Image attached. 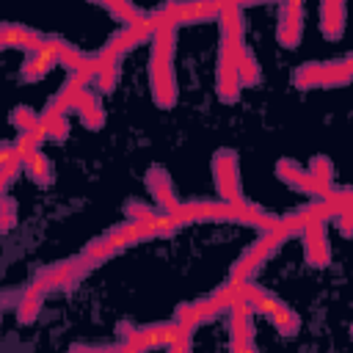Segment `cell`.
<instances>
[{"instance_id":"4","label":"cell","mask_w":353,"mask_h":353,"mask_svg":"<svg viewBox=\"0 0 353 353\" xmlns=\"http://www.w3.org/2000/svg\"><path fill=\"white\" fill-rule=\"evenodd\" d=\"M276 176H279L284 185H290L292 190L306 193V196H312V199H323V196H328V193L334 190V185L317 179L309 168H303V165H298L295 160H287V157H281V160L276 163Z\"/></svg>"},{"instance_id":"14","label":"cell","mask_w":353,"mask_h":353,"mask_svg":"<svg viewBox=\"0 0 353 353\" xmlns=\"http://www.w3.org/2000/svg\"><path fill=\"white\" fill-rule=\"evenodd\" d=\"M320 30L325 39L345 33V0H320Z\"/></svg>"},{"instance_id":"11","label":"cell","mask_w":353,"mask_h":353,"mask_svg":"<svg viewBox=\"0 0 353 353\" xmlns=\"http://www.w3.org/2000/svg\"><path fill=\"white\" fill-rule=\"evenodd\" d=\"M146 188L154 196V204H157L160 212H168L171 215L179 207L176 193H174V185H171V176H168V171L163 165H152L146 171Z\"/></svg>"},{"instance_id":"16","label":"cell","mask_w":353,"mask_h":353,"mask_svg":"<svg viewBox=\"0 0 353 353\" xmlns=\"http://www.w3.org/2000/svg\"><path fill=\"white\" fill-rule=\"evenodd\" d=\"M77 116H80L83 127H88V130H99L105 124V108L99 102L97 88H85V94H83V99L77 105Z\"/></svg>"},{"instance_id":"9","label":"cell","mask_w":353,"mask_h":353,"mask_svg":"<svg viewBox=\"0 0 353 353\" xmlns=\"http://www.w3.org/2000/svg\"><path fill=\"white\" fill-rule=\"evenodd\" d=\"M256 312L248 303H234L229 309V347L232 350H256L254 342V317Z\"/></svg>"},{"instance_id":"1","label":"cell","mask_w":353,"mask_h":353,"mask_svg":"<svg viewBox=\"0 0 353 353\" xmlns=\"http://www.w3.org/2000/svg\"><path fill=\"white\" fill-rule=\"evenodd\" d=\"M174 47H176V28H157L152 36L149 85L160 108L176 105V94H179L176 74H174Z\"/></svg>"},{"instance_id":"15","label":"cell","mask_w":353,"mask_h":353,"mask_svg":"<svg viewBox=\"0 0 353 353\" xmlns=\"http://www.w3.org/2000/svg\"><path fill=\"white\" fill-rule=\"evenodd\" d=\"M44 295H47V290L41 287V284H36V281H30L28 284V290L22 292V298H19V303H17V317H19V323H33L36 317H39V312H41V306H44Z\"/></svg>"},{"instance_id":"19","label":"cell","mask_w":353,"mask_h":353,"mask_svg":"<svg viewBox=\"0 0 353 353\" xmlns=\"http://www.w3.org/2000/svg\"><path fill=\"white\" fill-rule=\"evenodd\" d=\"M25 171V160L17 149V143H3L0 149V182H3V190H8V185Z\"/></svg>"},{"instance_id":"28","label":"cell","mask_w":353,"mask_h":353,"mask_svg":"<svg viewBox=\"0 0 353 353\" xmlns=\"http://www.w3.org/2000/svg\"><path fill=\"white\" fill-rule=\"evenodd\" d=\"M124 215H127V221H135V223H152V221L160 218V212L152 204H143V201H127Z\"/></svg>"},{"instance_id":"32","label":"cell","mask_w":353,"mask_h":353,"mask_svg":"<svg viewBox=\"0 0 353 353\" xmlns=\"http://www.w3.org/2000/svg\"><path fill=\"white\" fill-rule=\"evenodd\" d=\"M212 3H218V6H223V3H226V0H212Z\"/></svg>"},{"instance_id":"31","label":"cell","mask_w":353,"mask_h":353,"mask_svg":"<svg viewBox=\"0 0 353 353\" xmlns=\"http://www.w3.org/2000/svg\"><path fill=\"white\" fill-rule=\"evenodd\" d=\"M0 221H3V232H8L17 221V201L11 196H3V218Z\"/></svg>"},{"instance_id":"26","label":"cell","mask_w":353,"mask_h":353,"mask_svg":"<svg viewBox=\"0 0 353 353\" xmlns=\"http://www.w3.org/2000/svg\"><path fill=\"white\" fill-rule=\"evenodd\" d=\"M292 83L295 88H323V63H301L292 74Z\"/></svg>"},{"instance_id":"21","label":"cell","mask_w":353,"mask_h":353,"mask_svg":"<svg viewBox=\"0 0 353 353\" xmlns=\"http://www.w3.org/2000/svg\"><path fill=\"white\" fill-rule=\"evenodd\" d=\"M11 124L17 127V132H28V135H36V138H47V132H44V119H41V113H36V110H30V108H17L14 113H11Z\"/></svg>"},{"instance_id":"20","label":"cell","mask_w":353,"mask_h":353,"mask_svg":"<svg viewBox=\"0 0 353 353\" xmlns=\"http://www.w3.org/2000/svg\"><path fill=\"white\" fill-rule=\"evenodd\" d=\"M121 251H124V245H121L110 232H105L102 237L91 240V243L83 248V254H85L94 265H102L105 259H110V256H116V254H121Z\"/></svg>"},{"instance_id":"27","label":"cell","mask_w":353,"mask_h":353,"mask_svg":"<svg viewBox=\"0 0 353 353\" xmlns=\"http://www.w3.org/2000/svg\"><path fill=\"white\" fill-rule=\"evenodd\" d=\"M270 323L276 325V331H279L281 336H295V334L301 331V317H298L295 309H290V306H284L281 312H276V314L270 317Z\"/></svg>"},{"instance_id":"24","label":"cell","mask_w":353,"mask_h":353,"mask_svg":"<svg viewBox=\"0 0 353 353\" xmlns=\"http://www.w3.org/2000/svg\"><path fill=\"white\" fill-rule=\"evenodd\" d=\"M25 174H28L36 185H50V182H52V168H50L47 157L41 154V149L25 157Z\"/></svg>"},{"instance_id":"13","label":"cell","mask_w":353,"mask_h":353,"mask_svg":"<svg viewBox=\"0 0 353 353\" xmlns=\"http://www.w3.org/2000/svg\"><path fill=\"white\" fill-rule=\"evenodd\" d=\"M119 61H121V55H116L113 50L102 47V50L97 52V74H94L91 88L105 91V94L113 91V88H116V80H119Z\"/></svg>"},{"instance_id":"18","label":"cell","mask_w":353,"mask_h":353,"mask_svg":"<svg viewBox=\"0 0 353 353\" xmlns=\"http://www.w3.org/2000/svg\"><path fill=\"white\" fill-rule=\"evenodd\" d=\"M55 63H58V61H55V55H52L50 50L28 52V58H25V63H22V80H25V83H36V80H41Z\"/></svg>"},{"instance_id":"12","label":"cell","mask_w":353,"mask_h":353,"mask_svg":"<svg viewBox=\"0 0 353 353\" xmlns=\"http://www.w3.org/2000/svg\"><path fill=\"white\" fill-rule=\"evenodd\" d=\"M0 41L3 47H19L25 52H36V50H44L47 44V36L33 30V28H22V25H14V22H3L0 28Z\"/></svg>"},{"instance_id":"22","label":"cell","mask_w":353,"mask_h":353,"mask_svg":"<svg viewBox=\"0 0 353 353\" xmlns=\"http://www.w3.org/2000/svg\"><path fill=\"white\" fill-rule=\"evenodd\" d=\"M353 83V58L323 63V88H336Z\"/></svg>"},{"instance_id":"7","label":"cell","mask_w":353,"mask_h":353,"mask_svg":"<svg viewBox=\"0 0 353 353\" xmlns=\"http://www.w3.org/2000/svg\"><path fill=\"white\" fill-rule=\"evenodd\" d=\"M325 226H328L325 218H309L303 232H301V237H303V256L314 268H325L331 262V245H328V237H325Z\"/></svg>"},{"instance_id":"6","label":"cell","mask_w":353,"mask_h":353,"mask_svg":"<svg viewBox=\"0 0 353 353\" xmlns=\"http://www.w3.org/2000/svg\"><path fill=\"white\" fill-rule=\"evenodd\" d=\"M154 30H157V25H154L152 14H143L138 22H132V25H121V28L108 39V44H105V47H108V50H113L116 55H124V52L135 50L138 44L152 41Z\"/></svg>"},{"instance_id":"29","label":"cell","mask_w":353,"mask_h":353,"mask_svg":"<svg viewBox=\"0 0 353 353\" xmlns=\"http://www.w3.org/2000/svg\"><path fill=\"white\" fill-rule=\"evenodd\" d=\"M309 171H312L317 179H323V182L334 185V182H331V176H334V165H331V160H328L325 154H317V157H312V160H309Z\"/></svg>"},{"instance_id":"30","label":"cell","mask_w":353,"mask_h":353,"mask_svg":"<svg viewBox=\"0 0 353 353\" xmlns=\"http://www.w3.org/2000/svg\"><path fill=\"white\" fill-rule=\"evenodd\" d=\"M331 221H334V226L339 229V234H342V237H353V210L336 212Z\"/></svg>"},{"instance_id":"10","label":"cell","mask_w":353,"mask_h":353,"mask_svg":"<svg viewBox=\"0 0 353 353\" xmlns=\"http://www.w3.org/2000/svg\"><path fill=\"white\" fill-rule=\"evenodd\" d=\"M218 22H221V47L223 50H243V33H245L243 6L223 3Z\"/></svg>"},{"instance_id":"23","label":"cell","mask_w":353,"mask_h":353,"mask_svg":"<svg viewBox=\"0 0 353 353\" xmlns=\"http://www.w3.org/2000/svg\"><path fill=\"white\" fill-rule=\"evenodd\" d=\"M91 3L108 8V11H110L119 22H124V25H132V22H138V19L143 17V11H141L132 0H91Z\"/></svg>"},{"instance_id":"25","label":"cell","mask_w":353,"mask_h":353,"mask_svg":"<svg viewBox=\"0 0 353 353\" xmlns=\"http://www.w3.org/2000/svg\"><path fill=\"white\" fill-rule=\"evenodd\" d=\"M237 72H240V83H243V88L256 85L259 77H262L259 63H256V58H254V52H251L248 47H243L240 55H237Z\"/></svg>"},{"instance_id":"17","label":"cell","mask_w":353,"mask_h":353,"mask_svg":"<svg viewBox=\"0 0 353 353\" xmlns=\"http://www.w3.org/2000/svg\"><path fill=\"white\" fill-rule=\"evenodd\" d=\"M41 119H44V132H47L50 141H63V138L69 135V113H66L55 99L47 102Z\"/></svg>"},{"instance_id":"3","label":"cell","mask_w":353,"mask_h":353,"mask_svg":"<svg viewBox=\"0 0 353 353\" xmlns=\"http://www.w3.org/2000/svg\"><path fill=\"white\" fill-rule=\"evenodd\" d=\"M212 176H215V190L223 201H243L240 163L234 149H218L212 154Z\"/></svg>"},{"instance_id":"8","label":"cell","mask_w":353,"mask_h":353,"mask_svg":"<svg viewBox=\"0 0 353 353\" xmlns=\"http://www.w3.org/2000/svg\"><path fill=\"white\" fill-rule=\"evenodd\" d=\"M303 33V0H281L279 8V28H276V39L281 47L295 50Z\"/></svg>"},{"instance_id":"2","label":"cell","mask_w":353,"mask_h":353,"mask_svg":"<svg viewBox=\"0 0 353 353\" xmlns=\"http://www.w3.org/2000/svg\"><path fill=\"white\" fill-rule=\"evenodd\" d=\"M284 243V237L279 234V232H259V237L240 254V259L232 265V273H229V279H234V281H245V279H254L256 276V270L279 251V245Z\"/></svg>"},{"instance_id":"33","label":"cell","mask_w":353,"mask_h":353,"mask_svg":"<svg viewBox=\"0 0 353 353\" xmlns=\"http://www.w3.org/2000/svg\"><path fill=\"white\" fill-rule=\"evenodd\" d=\"M350 58H353V55H350Z\"/></svg>"},{"instance_id":"5","label":"cell","mask_w":353,"mask_h":353,"mask_svg":"<svg viewBox=\"0 0 353 353\" xmlns=\"http://www.w3.org/2000/svg\"><path fill=\"white\" fill-rule=\"evenodd\" d=\"M237 55L240 50H223L218 55V72H215V94L221 102H237L243 83H240V72H237Z\"/></svg>"}]
</instances>
